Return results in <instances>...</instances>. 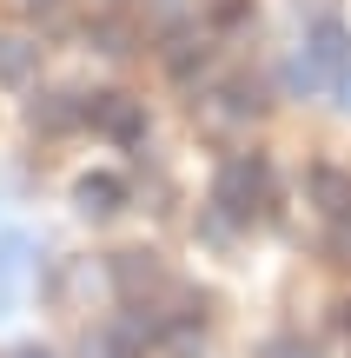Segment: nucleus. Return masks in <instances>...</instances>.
Instances as JSON below:
<instances>
[{
    "label": "nucleus",
    "instance_id": "obj_11",
    "mask_svg": "<svg viewBox=\"0 0 351 358\" xmlns=\"http://www.w3.org/2000/svg\"><path fill=\"white\" fill-rule=\"evenodd\" d=\"M27 259H33L27 232H0V306H7V292L27 279Z\"/></svg>",
    "mask_w": 351,
    "mask_h": 358
},
{
    "label": "nucleus",
    "instance_id": "obj_10",
    "mask_svg": "<svg viewBox=\"0 0 351 358\" xmlns=\"http://www.w3.org/2000/svg\"><path fill=\"white\" fill-rule=\"evenodd\" d=\"M206 40H199V34H186V27H172V34H166V53H159V60H166V73L172 80H193L199 73V66H206Z\"/></svg>",
    "mask_w": 351,
    "mask_h": 358
},
{
    "label": "nucleus",
    "instance_id": "obj_4",
    "mask_svg": "<svg viewBox=\"0 0 351 358\" xmlns=\"http://www.w3.org/2000/svg\"><path fill=\"white\" fill-rule=\"evenodd\" d=\"M87 120V100L80 93H33L27 100V127L33 133H73Z\"/></svg>",
    "mask_w": 351,
    "mask_h": 358
},
{
    "label": "nucleus",
    "instance_id": "obj_15",
    "mask_svg": "<svg viewBox=\"0 0 351 358\" xmlns=\"http://www.w3.org/2000/svg\"><path fill=\"white\" fill-rule=\"evenodd\" d=\"M140 13H146L153 27H179V20H186V0H140Z\"/></svg>",
    "mask_w": 351,
    "mask_h": 358
},
{
    "label": "nucleus",
    "instance_id": "obj_16",
    "mask_svg": "<svg viewBox=\"0 0 351 358\" xmlns=\"http://www.w3.org/2000/svg\"><path fill=\"white\" fill-rule=\"evenodd\" d=\"M325 252H331V266H351V213H345V219H331V239H325Z\"/></svg>",
    "mask_w": 351,
    "mask_h": 358
},
{
    "label": "nucleus",
    "instance_id": "obj_12",
    "mask_svg": "<svg viewBox=\"0 0 351 358\" xmlns=\"http://www.w3.org/2000/svg\"><path fill=\"white\" fill-rule=\"evenodd\" d=\"M87 40H93L100 53H113V60H126V53H133V27H126V20H113V13H100V20L87 27Z\"/></svg>",
    "mask_w": 351,
    "mask_h": 358
},
{
    "label": "nucleus",
    "instance_id": "obj_13",
    "mask_svg": "<svg viewBox=\"0 0 351 358\" xmlns=\"http://www.w3.org/2000/svg\"><path fill=\"white\" fill-rule=\"evenodd\" d=\"M318 73H325V66H318L312 53H299V60L285 66V93H312V87H318Z\"/></svg>",
    "mask_w": 351,
    "mask_h": 358
},
{
    "label": "nucleus",
    "instance_id": "obj_3",
    "mask_svg": "<svg viewBox=\"0 0 351 358\" xmlns=\"http://www.w3.org/2000/svg\"><path fill=\"white\" fill-rule=\"evenodd\" d=\"M106 279H113L119 299H146V292H159V285H166V266H159L153 252H113Z\"/></svg>",
    "mask_w": 351,
    "mask_h": 358
},
{
    "label": "nucleus",
    "instance_id": "obj_9",
    "mask_svg": "<svg viewBox=\"0 0 351 358\" xmlns=\"http://www.w3.org/2000/svg\"><path fill=\"white\" fill-rule=\"evenodd\" d=\"M305 53H312L325 73L351 66V34H345V20H318V27H312V40H305Z\"/></svg>",
    "mask_w": 351,
    "mask_h": 358
},
{
    "label": "nucleus",
    "instance_id": "obj_7",
    "mask_svg": "<svg viewBox=\"0 0 351 358\" xmlns=\"http://www.w3.org/2000/svg\"><path fill=\"white\" fill-rule=\"evenodd\" d=\"M305 186H312V206H318L325 219H345V213H351V173H345V166H312Z\"/></svg>",
    "mask_w": 351,
    "mask_h": 358
},
{
    "label": "nucleus",
    "instance_id": "obj_6",
    "mask_svg": "<svg viewBox=\"0 0 351 358\" xmlns=\"http://www.w3.org/2000/svg\"><path fill=\"white\" fill-rule=\"evenodd\" d=\"M33 73H40V40L0 34V87H27Z\"/></svg>",
    "mask_w": 351,
    "mask_h": 358
},
{
    "label": "nucleus",
    "instance_id": "obj_20",
    "mask_svg": "<svg viewBox=\"0 0 351 358\" xmlns=\"http://www.w3.org/2000/svg\"><path fill=\"white\" fill-rule=\"evenodd\" d=\"M7 358H53V352H47V345H13Z\"/></svg>",
    "mask_w": 351,
    "mask_h": 358
},
{
    "label": "nucleus",
    "instance_id": "obj_2",
    "mask_svg": "<svg viewBox=\"0 0 351 358\" xmlns=\"http://www.w3.org/2000/svg\"><path fill=\"white\" fill-rule=\"evenodd\" d=\"M87 120L100 133H113L119 146H140L146 140V106L133 100V93H93V100H87Z\"/></svg>",
    "mask_w": 351,
    "mask_h": 358
},
{
    "label": "nucleus",
    "instance_id": "obj_8",
    "mask_svg": "<svg viewBox=\"0 0 351 358\" xmlns=\"http://www.w3.org/2000/svg\"><path fill=\"white\" fill-rule=\"evenodd\" d=\"M119 199H126V186H119L113 173H87V179L73 186V206H80L87 219H113V213H119Z\"/></svg>",
    "mask_w": 351,
    "mask_h": 358
},
{
    "label": "nucleus",
    "instance_id": "obj_17",
    "mask_svg": "<svg viewBox=\"0 0 351 358\" xmlns=\"http://www.w3.org/2000/svg\"><path fill=\"white\" fill-rule=\"evenodd\" d=\"M246 13H252V0H219V7H212V20H219V27H239Z\"/></svg>",
    "mask_w": 351,
    "mask_h": 358
},
{
    "label": "nucleus",
    "instance_id": "obj_1",
    "mask_svg": "<svg viewBox=\"0 0 351 358\" xmlns=\"http://www.w3.org/2000/svg\"><path fill=\"white\" fill-rule=\"evenodd\" d=\"M265 186H272V173H265L259 153H232L212 179V206H219V219H252L265 199Z\"/></svg>",
    "mask_w": 351,
    "mask_h": 358
},
{
    "label": "nucleus",
    "instance_id": "obj_14",
    "mask_svg": "<svg viewBox=\"0 0 351 358\" xmlns=\"http://www.w3.org/2000/svg\"><path fill=\"white\" fill-rule=\"evenodd\" d=\"M259 358H318V352L305 345L299 332H278V338H265V352H259Z\"/></svg>",
    "mask_w": 351,
    "mask_h": 358
},
{
    "label": "nucleus",
    "instance_id": "obj_19",
    "mask_svg": "<svg viewBox=\"0 0 351 358\" xmlns=\"http://www.w3.org/2000/svg\"><path fill=\"white\" fill-rule=\"evenodd\" d=\"M27 13H40V20H53V13H60V0H20Z\"/></svg>",
    "mask_w": 351,
    "mask_h": 358
},
{
    "label": "nucleus",
    "instance_id": "obj_5",
    "mask_svg": "<svg viewBox=\"0 0 351 358\" xmlns=\"http://www.w3.org/2000/svg\"><path fill=\"white\" fill-rule=\"evenodd\" d=\"M259 113H265L259 80H225V87L212 93V106H206V120H212V127H232V120H259Z\"/></svg>",
    "mask_w": 351,
    "mask_h": 358
},
{
    "label": "nucleus",
    "instance_id": "obj_18",
    "mask_svg": "<svg viewBox=\"0 0 351 358\" xmlns=\"http://www.w3.org/2000/svg\"><path fill=\"white\" fill-rule=\"evenodd\" d=\"M331 93H338V106L351 113V66H338V80H331Z\"/></svg>",
    "mask_w": 351,
    "mask_h": 358
}]
</instances>
